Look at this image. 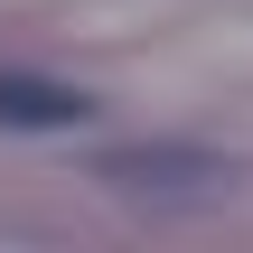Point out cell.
Here are the masks:
<instances>
[{
  "instance_id": "obj_1",
  "label": "cell",
  "mask_w": 253,
  "mask_h": 253,
  "mask_svg": "<svg viewBox=\"0 0 253 253\" xmlns=\"http://www.w3.org/2000/svg\"><path fill=\"white\" fill-rule=\"evenodd\" d=\"M103 188H113V197L207 207V197H225V160H207V150H113V160H103Z\"/></svg>"
},
{
  "instance_id": "obj_2",
  "label": "cell",
  "mask_w": 253,
  "mask_h": 253,
  "mask_svg": "<svg viewBox=\"0 0 253 253\" xmlns=\"http://www.w3.org/2000/svg\"><path fill=\"white\" fill-rule=\"evenodd\" d=\"M75 122H94V94L56 75H0V131H75Z\"/></svg>"
}]
</instances>
